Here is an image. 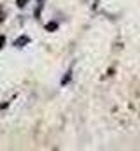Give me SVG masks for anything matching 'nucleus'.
Here are the masks:
<instances>
[{"label": "nucleus", "instance_id": "obj_1", "mask_svg": "<svg viewBox=\"0 0 140 151\" xmlns=\"http://www.w3.org/2000/svg\"><path fill=\"white\" fill-rule=\"evenodd\" d=\"M28 40H30V39L26 37V35H23V37H19L18 40H14V46H16V47H21V46L28 44Z\"/></svg>", "mask_w": 140, "mask_h": 151}, {"label": "nucleus", "instance_id": "obj_2", "mask_svg": "<svg viewBox=\"0 0 140 151\" xmlns=\"http://www.w3.org/2000/svg\"><path fill=\"white\" fill-rule=\"evenodd\" d=\"M56 28H58V23H56V21H51V23L46 25V30H47V32H53V30H56Z\"/></svg>", "mask_w": 140, "mask_h": 151}, {"label": "nucleus", "instance_id": "obj_3", "mask_svg": "<svg viewBox=\"0 0 140 151\" xmlns=\"http://www.w3.org/2000/svg\"><path fill=\"white\" fill-rule=\"evenodd\" d=\"M16 4H18V7H25L28 4V0H16Z\"/></svg>", "mask_w": 140, "mask_h": 151}, {"label": "nucleus", "instance_id": "obj_4", "mask_svg": "<svg viewBox=\"0 0 140 151\" xmlns=\"http://www.w3.org/2000/svg\"><path fill=\"white\" fill-rule=\"evenodd\" d=\"M4 44H5V37H4V35H0V49H2V46H4Z\"/></svg>", "mask_w": 140, "mask_h": 151}, {"label": "nucleus", "instance_id": "obj_5", "mask_svg": "<svg viewBox=\"0 0 140 151\" xmlns=\"http://www.w3.org/2000/svg\"><path fill=\"white\" fill-rule=\"evenodd\" d=\"M4 16H5V12H4V11H0V23L4 21Z\"/></svg>", "mask_w": 140, "mask_h": 151}]
</instances>
